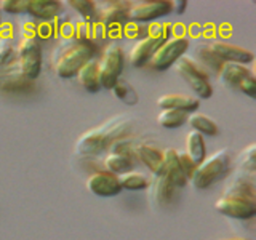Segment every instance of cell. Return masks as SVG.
Instances as JSON below:
<instances>
[{"label": "cell", "mask_w": 256, "mask_h": 240, "mask_svg": "<svg viewBox=\"0 0 256 240\" xmlns=\"http://www.w3.org/2000/svg\"><path fill=\"white\" fill-rule=\"evenodd\" d=\"M156 184L152 189V197L156 198V202L160 206H166L172 204V200L174 198V190L176 188L172 184V181L166 178L165 174L156 176Z\"/></svg>", "instance_id": "cell-22"}, {"label": "cell", "mask_w": 256, "mask_h": 240, "mask_svg": "<svg viewBox=\"0 0 256 240\" xmlns=\"http://www.w3.org/2000/svg\"><path fill=\"white\" fill-rule=\"evenodd\" d=\"M178 160H180V165H181V168H182L184 174H186V178L190 180V178H192V174H194V172H196L197 165H196L194 162H192L190 157L186 154V152H178Z\"/></svg>", "instance_id": "cell-34"}, {"label": "cell", "mask_w": 256, "mask_h": 240, "mask_svg": "<svg viewBox=\"0 0 256 240\" xmlns=\"http://www.w3.org/2000/svg\"><path fill=\"white\" fill-rule=\"evenodd\" d=\"M124 52L116 44H110L104 48L101 60L98 61V74L100 85L102 88H110L116 85L124 69Z\"/></svg>", "instance_id": "cell-5"}, {"label": "cell", "mask_w": 256, "mask_h": 240, "mask_svg": "<svg viewBox=\"0 0 256 240\" xmlns=\"http://www.w3.org/2000/svg\"><path fill=\"white\" fill-rule=\"evenodd\" d=\"M186 5L188 2H184V0H181V2H172V10H174L176 13H181Z\"/></svg>", "instance_id": "cell-35"}, {"label": "cell", "mask_w": 256, "mask_h": 240, "mask_svg": "<svg viewBox=\"0 0 256 240\" xmlns=\"http://www.w3.org/2000/svg\"><path fill=\"white\" fill-rule=\"evenodd\" d=\"M189 114L188 112L174 110V109H164L157 116V122L164 128H178L188 122Z\"/></svg>", "instance_id": "cell-26"}, {"label": "cell", "mask_w": 256, "mask_h": 240, "mask_svg": "<svg viewBox=\"0 0 256 240\" xmlns=\"http://www.w3.org/2000/svg\"><path fill=\"white\" fill-rule=\"evenodd\" d=\"M214 208L220 213L230 216L237 220H248L256 213V200L238 197V196H226L216 200Z\"/></svg>", "instance_id": "cell-9"}, {"label": "cell", "mask_w": 256, "mask_h": 240, "mask_svg": "<svg viewBox=\"0 0 256 240\" xmlns=\"http://www.w3.org/2000/svg\"><path fill=\"white\" fill-rule=\"evenodd\" d=\"M102 5L104 6L101 8L98 20L106 29L112 26H120V24L128 20V10L132 6L130 2H124V0L114 2V0H109V2H104Z\"/></svg>", "instance_id": "cell-12"}, {"label": "cell", "mask_w": 256, "mask_h": 240, "mask_svg": "<svg viewBox=\"0 0 256 240\" xmlns=\"http://www.w3.org/2000/svg\"><path fill=\"white\" fill-rule=\"evenodd\" d=\"M212 52L218 56L222 62H236V64H246L252 62L254 54L252 52L245 50L242 46L232 45L229 42H213L208 45Z\"/></svg>", "instance_id": "cell-13"}, {"label": "cell", "mask_w": 256, "mask_h": 240, "mask_svg": "<svg viewBox=\"0 0 256 240\" xmlns=\"http://www.w3.org/2000/svg\"><path fill=\"white\" fill-rule=\"evenodd\" d=\"M224 194H226V196H238V197L256 200L254 182L252 180V176L244 174V176H238V178H236V180H232L228 184Z\"/></svg>", "instance_id": "cell-21"}, {"label": "cell", "mask_w": 256, "mask_h": 240, "mask_svg": "<svg viewBox=\"0 0 256 240\" xmlns=\"http://www.w3.org/2000/svg\"><path fill=\"white\" fill-rule=\"evenodd\" d=\"M189 46V40L186 37H173L170 40H165L162 42L154 54L150 56L149 60V68L156 69V70H165L166 68L173 66V64L178 61L181 56H184Z\"/></svg>", "instance_id": "cell-6"}, {"label": "cell", "mask_w": 256, "mask_h": 240, "mask_svg": "<svg viewBox=\"0 0 256 240\" xmlns=\"http://www.w3.org/2000/svg\"><path fill=\"white\" fill-rule=\"evenodd\" d=\"M61 10V4L56 0H28L26 12L37 20L52 21L58 16Z\"/></svg>", "instance_id": "cell-18"}, {"label": "cell", "mask_w": 256, "mask_h": 240, "mask_svg": "<svg viewBox=\"0 0 256 240\" xmlns=\"http://www.w3.org/2000/svg\"><path fill=\"white\" fill-rule=\"evenodd\" d=\"M78 82L82 85L86 92L90 93H96L100 92V74H98V60H90L88 62H85L82 68L77 72Z\"/></svg>", "instance_id": "cell-20"}, {"label": "cell", "mask_w": 256, "mask_h": 240, "mask_svg": "<svg viewBox=\"0 0 256 240\" xmlns=\"http://www.w3.org/2000/svg\"><path fill=\"white\" fill-rule=\"evenodd\" d=\"M157 106L160 109H174V110H181V112H194L198 108V100L194 96H188V94H162L157 100Z\"/></svg>", "instance_id": "cell-17"}, {"label": "cell", "mask_w": 256, "mask_h": 240, "mask_svg": "<svg viewBox=\"0 0 256 240\" xmlns=\"http://www.w3.org/2000/svg\"><path fill=\"white\" fill-rule=\"evenodd\" d=\"M196 56H197V61L196 64H198L200 68H202L205 70V68H210L216 72H220V69L222 68V61L216 56L213 52H212V48L208 46V45H200L197 46V50H196Z\"/></svg>", "instance_id": "cell-25"}, {"label": "cell", "mask_w": 256, "mask_h": 240, "mask_svg": "<svg viewBox=\"0 0 256 240\" xmlns=\"http://www.w3.org/2000/svg\"><path fill=\"white\" fill-rule=\"evenodd\" d=\"M86 189L98 197H112V196H117L118 192L122 190L118 178L109 172L92 173L86 180Z\"/></svg>", "instance_id": "cell-11"}, {"label": "cell", "mask_w": 256, "mask_h": 240, "mask_svg": "<svg viewBox=\"0 0 256 240\" xmlns=\"http://www.w3.org/2000/svg\"><path fill=\"white\" fill-rule=\"evenodd\" d=\"M188 124L194 132L200 134H206V136H216L218 134V125H216L210 117H206L204 114H190L188 117Z\"/></svg>", "instance_id": "cell-24"}, {"label": "cell", "mask_w": 256, "mask_h": 240, "mask_svg": "<svg viewBox=\"0 0 256 240\" xmlns=\"http://www.w3.org/2000/svg\"><path fill=\"white\" fill-rule=\"evenodd\" d=\"M68 5H70L76 12H78V14L88 24L96 22V20H98V12H96L94 2H90V0H69Z\"/></svg>", "instance_id": "cell-29"}, {"label": "cell", "mask_w": 256, "mask_h": 240, "mask_svg": "<svg viewBox=\"0 0 256 240\" xmlns=\"http://www.w3.org/2000/svg\"><path fill=\"white\" fill-rule=\"evenodd\" d=\"M164 154V166H162V174H165L168 180L172 181L174 188H184L186 182L189 181L184 174L182 168L178 160V150L174 149H166L162 152Z\"/></svg>", "instance_id": "cell-15"}, {"label": "cell", "mask_w": 256, "mask_h": 240, "mask_svg": "<svg viewBox=\"0 0 256 240\" xmlns=\"http://www.w3.org/2000/svg\"><path fill=\"white\" fill-rule=\"evenodd\" d=\"M240 166L245 174L253 176L254 173V144H250L242 154H240Z\"/></svg>", "instance_id": "cell-31"}, {"label": "cell", "mask_w": 256, "mask_h": 240, "mask_svg": "<svg viewBox=\"0 0 256 240\" xmlns=\"http://www.w3.org/2000/svg\"><path fill=\"white\" fill-rule=\"evenodd\" d=\"M28 0H4L0 2V10H4L6 13H20L26 12Z\"/></svg>", "instance_id": "cell-32"}, {"label": "cell", "mask_w": 256, "mask_h": 240, "mask_svg": "<svg viewBox=\"0 0 256 240\" xmlns=\"http://www.w3.org/2000/svg\"><path fill=\"white\" fill-rule=\"evenodd\" d=\"M173 66H174V70L178 72L184 78V82L196 92L197 96L208 100L213 94V88L210 82H208V76L198 64H196L194 60L188 58V56H181Z\"/></svg>", "instance_id": "cell-4"}, {"label": "cell", "mask_w": 256, "mask_h": 240, "mask_svg": "<svg viewBox=\"0 0 256 240\" xmlns=\"http://www.w3.org/2000/svg\"><path fill=\"white\" fill-rule=\"evenodd\" d=\"M186 154L196 165H198L206 157V146L204 136L194 130H190L186 136Z\"/></svg>", "instance_id": "cell-23"}, {"label": "cell", "mask_w": 256, "mask_h": 240, "mask_svg": "<svg viewBox=\"0 0 256 240\" xmlns=\"http://www.w3.org/2000/svg\"><path fill=\"white\" fill-rule=\"evenodd\" d=\"M133 144L132 142H125V141H117L114 142L110 152L104 158V165H106V172L120 176L124 173L132 172L133 168Z\"/></svg>", "instance_id": "cell-8"}, {"label": "cell", "mask_w": 256, "mask_h": 240, "mask_svg": "<svg viewBox=\"0 0 256 240\" xmlns=\"http://www.w3.org/2000/svg\"><path fill=\"white\" fill-rule=\"evenodd\" d=\"M118 182H120V188L122 189H128V190H141V189H146L149 186L148 180L144 178L142 174L140 173H134V172H128L117 176Z\"/></svg>", "instance_id": "cell-28"}, {"label": "cell", "mask_w": 256, "mask_h": 240, "mask_svg": "<svg viewBox=\"0 0 256 240\" xmlns=\"http://www.w3.org/2000/svg\"><path fill=\"white\" fill-rule=\"evenodd\" d=\"M20 74L29 80H34L42 68V50L37 38H22L18 46Z\"/></svg>", "instance_id": "cell-7"}, {"label": "cell", "mask_w": 256, "mask_h": 240, "mask_svg": "<svg viewBox=\"0 0 256 240\" xmlns=\"http://www.w3.org/2000/svg\"><path fill=\"white\" fill-rule=\"evenodd\" d=\"M133 154L134 158L141 160L156 176L162 174V166H164L162 150H158L154 146H149V144H138V146H133Z\"/></svg>", "instance_id": "cell-16"}, {"label": "cell", "mask_w": 256, "mask_h": 240, "mask_svg": "<svg viewBox=\"0 0 256 240\" xmlns=\"http://www.w3.org/2000/svg\"><path fill=\"white\" fill-rule=\"evenodd\" d=\"M252 70L246 69L244 64H236V62H224L222 68L220 69V80L222 85H226L229 88H236L242 80L250 76Z\"/></svg>", "instance_id": "cell-19"}, {"label": "cell", "mask_w": 256, "mask_h": 240, "mask_svg": "<svg viewBox=\"0 0 256 240\" xmlns=\"http://www.w3.org/2000/svg\"><path fill=\"white\" fill-rule=\"evenodd\" d=\"M229 166H230V157L226 149L213 152L212 156L205 157L202 162L197 165L190 181L197 189H206L220 178H222V176L228 173Z\"/></svg>", "instance_id": "cell-3"}, {"label": "cell", "mask_w": 256, "mask_h": 240, "mask_svg": "<svg viewBox=\"0 0 256 240\" xmlns=\"http://www.w3.org/2000/svg\"><path fill=\"white\" fill-rule=\"evenodd\" d=\"M98 54V45L94 42L72 38L68 42V46H62V53L56 58L54 72L62 78L76 76L78 69L90 60H94Z\"/></svg>", "instance_id": "cell-2"}, {"label": "cell", "mask_w": 256, "mask_h": 240, "mask_svg": "<svg viewBox=\"0 0 256 240\" xmlns=\"http://www.w3.org/2000/svg\"><path fill=\"white\" fill-rule=\"evenodd\" d=\"M220 240H252V238H246V237H232V238H220Z\"/></svg>", "instance_id": "cell-36"}, {"label": "cell", "mask_w": 256, "mask_h": 240, "mask_svg": "<svg viewBox=\"0 0 256 240\" xmlns=\"http://www.w3.org/2000/svg\"><path fill=\"white\" fill-rule=\"evenodd\" d=\"M114 96H117L118 100H122L124 102H128V104H134L138 101V96H136V92L133 90V86L125 82V80H117L116 85L110 88Z\"/></svg>", "instance_id": "cell-30"}, {"label": "cell", "mask_w": 256, "mask_h": 240, "mask_svg": "<svg viewBox=\"0 0 256 240\" xmlns=\"http://www.w3.org/2000/svg\"><path fill=\"white\" fill-rule=\"evenodd\" d=\"M172 12V2L165 0H142V2L132 4L128 10V20L134 22H149L165 16Z\"/></svg>", "instance_id": "cell-10"}, {"label": "cell", "mask_w": 256, "mask_h": 240, "mask_svg": "<svg viewBox=\"0 0 256 240\" xmlns=\"http://www.w3.org/2000/svg\"><path fill=\"white\" fill-rule=\"evenodd\" d=\"M132 122L125 116H117L108 120L100 126L85 132L76 142V152L82 156H96L101 150L108 149L112 142H117L120 136H124L130 128Z\"/></svg>", "instance_id": "cell-1"}, {"label": "cell", "mask_w": 256, "mask_h": 240, "mask_svg": "<svg viewBox=\"0 0 256 240\" xmlns=\"http://www.w3.org/2000/svg\"><path fill=\"white\" fill-rule=\"evenodd\" d=\"M0 86L2 90L5 92H13V93H18V92H29L32 90V80L26 78L21 74H13V76H6L4 77V80L0 82Z\"/></svg>", "instance_id": "cell-27"}, {"label": "cell", "mask_w": 256, "mask_h": 240, "mask_svg": "<svg viewBox=\"0 0 256 240\" xmlns=\"http://www.w3.org/2000/svg\"><path fill=\"white\" fill-rule=\"evenodd\" d=\"M237 90L245 93L246 96H250V98H256V78H254V76L253 74L246 76L242 82L238 84Z\"/></svg>", "instance_id": "cell-33"}, {"label": "cell", "mask_w": 256, "mask_h": 240, "mask_svg": "<svg viewBox=\"0 0 256 240\" xmlns=\"http://www.w3.org/2000/svg\"><path fill=\"white\" fill-rule=\"evenodd\" d=\"M164 40H160L157 37L148 36L144 38H140L138 42L134 44V46L130 52V64L133 68H142L149 62L150 56L154 54L157 50V46L162 44Z\"/></svg>", "instance_id": "cell-14"}]
</instances>
